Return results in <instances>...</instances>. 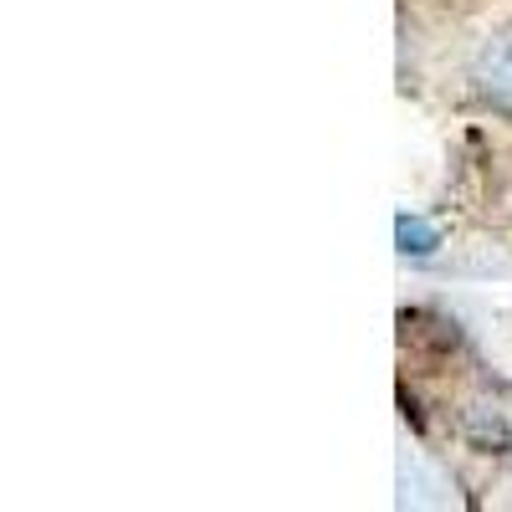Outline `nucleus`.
<instances>
[{
  "instance_id": "f257e3e1",
  "label": "nucleus",
  "mask_w": 512,
  "mask_h": 512,
  "mask_svg": "<svg viewBox=\"0 0 512 512\" xmlns=\"http://www.w3.org/2000/svg\"><path fill=\"white\" fill-rule=\"evenodd\" d=\"M472 82L482 98L512 108V31H497L482 41V52L472 57Z\"/></svg>"
},
{
  "instance_id": "f03ea898",
  "label": "nucleus",
  "mask_w": 512,
  "mask_h": 512,
  "mask_svg": "<svg viewBox=\"0 0 512 512\" xmlns=\"http://www.w3.org/2000/svg\"><path fill=\"white\" fill-rule=\"evenodd\" d=\"M395 241H400L405 256H431L441 246V231L431 221H420V216H400L395 221Z\"/></svg>"
}]
</instances>
